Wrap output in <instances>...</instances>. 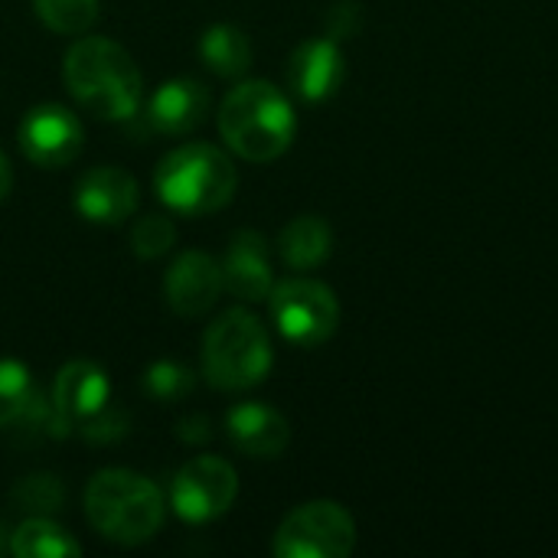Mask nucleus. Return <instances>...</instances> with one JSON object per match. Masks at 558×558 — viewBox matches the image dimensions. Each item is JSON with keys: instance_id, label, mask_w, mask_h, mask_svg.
I'll use <instances>...</instances> for the list:
<instances>
[{"instance_id": "nucleus-6", "label": "nucleus", "mask_w": 558, "mask_h": 558, "mask_svg": "<svg viewBox=\"0 0 558 558\" xmlns=\"http://www.w3.org/2000/svg\"><path fill=\"white\" fill-rule=\"evenodd\" d=\"M356 546V523L333 500H311L291 510L275 533L278 558H347Z\"/></svg>"}, {"instance_id": "nucleus-2", "label": "nucleus", "mask_w": 558, "mask_h": 558, "mask_svg": "<svg viewBox=\"0 0 558 558\" xmlns=\"http://www.w3.org/2000/svg\"><path fill=\"white\" fill-rule=\"evenodd\" d=\"M298 131L294 108L271 82H242L219 105V134L242 160L271 163L278 160Z\"/></svg>"}, {"instance_id": "nucleus-27", "label": "nucleus", "mask_w": 558, "mask_h": 558, "mask_svg": "<svg viewBox=\"0 0 558 558\" xmlns=\"http://www.w3.org/2000/svg\"><path fill=\"white\" fill-rule=\"evenodd\" d=\"M10 186H13V167H10L7 154L0 150V199H7Z\"/></svg>"}, {"instance_id": "nucleus-5", "label": "nucleus", "mask_w": 558, "mask_h": 558, "mask_svg": "<svg viewBox=\"0 0 558 558\" xmlns=\"http://www.w3.org/2000/svg\"><path fill=\"white\" fill-rule=\"evenodd\" d=\"M271 340L262 320L242 307L226 311L203 333V376L222 392L252 389L271 373Z\"/></svg>"}, {"instance_id": "nucleus-4", "label": "nucleus", "mask_w": 558, "mask_h": 558, "mask_svg": "<svg viewBox=\"0 0 558 558\" xmlns=\"http://www.w3.org/2000/svg\"><path fill=\"white\" fill-rule=\"evenodd\" d=\"M239 173L232 160L213 144H183L170 150L154 170L157 196L183 216H209L229 206Z\"/></svg>"}, {"instance_id": "nucleus-20", "label": "nucleus", "mask_w": 558, "mask_h": 558, "mask_svg": "<svg viewBox=\"0 0 558 558\" xmlns=\"http://www.w3.org/2000/svg\"><path fill=\"white\" fill-rule=\"evenodd\" d=\"M33 10L59 36H82L98 20V0H33Z\"/></svg>"}, {"instance_id": "nucleus-7", "label": "nucleus", "mask_w": 558, "mask_h": 558, "mask_svg": "<svg viewBox=\"0 0 558 558\" xmlns=\"http://www.w3.org/2000/svg\"><path fill=\"white\" fill-rule=\"evenodd\" d=\"M271 320L278 333L298 347H320L333 337L340 324L337 294L314 278H288L278 281L268 294Z\"/></svg>"}, {"instance_id": "nucleus-17", "label": "nucleus", "mask_w": 558, "mask_h": 558, "mask_svg": "<svg viewBox=\"0 0 558 558\" xmlns=\"http://www.w3.org/2000/svg\"><path fill=\"white\" fill-rule=\"evenodd\" d=\"M333 232L324 216H298L278 235V252L294 271H311L330 258Z\"/></svg>"}, {"instance_id": "nucleus-12", "label": "nucleus", "mask_w": 558, "mask_h": 558, "mask_svg": "<svg viewBox=\"0 0 558 558\" xmlns=\"http://www.w3.org/2000/svg\"><path fill=\"white\" fill-rule=\"evenodd\" d=\"M343 72H347L343 52L333 36L307 39L288 59V85L298 98L311 105L337 95V88L343 85Z\"/></svg>"}, {"instance_id": "nucleus-21", "label": "nucleus", "mask_w": 558, "mask_h": 558, "mask_svg": "<svg viewBox=\"0 0 558 558\" xmlns=\"http://www.w3.org/2000/svg\"><path fill=\"white\" fill-rule=\"evenodd\" d=\"M33 376L20 360H0V428L23 422L33 409Z\"/></svg>"}, {"instance_id": "nucleus-22", "label": "nucleus", "mask_w": 558, "mask_h": 558, "mask_svg": "<svg viewBox=\"0 0 558 558\" xmlns=\"http://www.w3.org/2000/svg\"><path fill=\"white\" fill-rule=\"evenodd\" d=\"M196 386V376L173 363V360H160V363H150L147 373H144V392L154 399V402H163V405H173L180 402L183 396H190Z\"/></svg>"}, {"instance_id": "nucleus-10", "label": "nucleus", "mask_w": 558, "mask_h": 558, "mask_svg": "<svg viewBox=\"0 0 558 558\" xmlns=\"http://www.w3.org/2000/svg\"><path fill=\"white\" fill-rule=\"evenodd\" d=\"M72 206L95 226H118L137 209V180L121 167H92L75 183Z\"/></svg>"}, {"instance_id": "nucleus-13", "label": "nucleus", "mask_w": 558, "mask_h": 558, "mask_svg": "<svg viewBox=\"0 0 558 558\" xmlns=\"http://www.w3.org/2000/svg\"><path fill=\"white\" fill-rule=\"evenodd\" d=\"M111 405V383L108 373L88 360H72L59 369L52 383V409L65 425H82L85 418L98 415Z\"/></svg>"}, {"instance_id": "nucleus-1", "label": "nucleus", "mask_w": 558, "mask_h": 558, "mask_svg": "<svg viewBox=\"0 0 558 558\" xmlns=\"http://www.w3.org/2000/svg\"><path fill=\"white\" fill-rule=\"evenodd\" d=\"M62 78L72 98L95 118L124 121L137 114L144 78L124 46L108 36H82L69 46Z\"/></svg>"}, {"instance_id": "nucleus-11", "label": "nucleus", "mask_w": 558, "mask_h": 558, "mask_svg": "<svg viewBox=\"0 0 558 558\" xmlns=\"http://www.w3.org/2000/svg\"><path fill=\"white\" fill-rule=\"evenodd\" d=\"M222 288V262H216L206 252H183L163 278L167 304L180 317H203L219 301Z\"/></svg>"}, {"instance_id": "nucleus-19", "label": "nucleus", "mask_w": 558, "mask_h": 558, "mask_svg": "<svg viewBox=\"0 0 558 558\" xmlns=\"http://www.w3.org/2000/svg\"><path fill=\"white\" fill-rule=\"evenodd\" d=\"M10 553L16 558H75L82 546L59 523L46 517H33L13 530Z\"/></svg>"}, {"instance_id": "nucleus-25", "label": "nucleus", "mask_w": 558, "mask_h": 558, "mask_svg": "<svg viewBox=\"0 0 558 558\" xmlns=\"http://www.w3.org/2000/svg\"><path fill=\"white\" fill-rule=\"evenodd\" d=\"M128 432V422H124V415L118 412V409H101L98 415H92V418H85L82 425H78V435L85 438V441H95V445H108V441H118L121 435Z\"/></svg>"}, {"instance_id": "nucleus-23", "label": "nucleus", "mask_w": 558, "mask_h": 558, "mask_svg": "<svg viewBox=\"0 0 558 558\" xmlns=\"http://www.w3.org/2000/svg\"><path fill=\"white\" fill-rule=\"evenodd\" d=\"M10 497H13V504H16L20 510L39 513V517L56 513V510H62V504H65V490H62L59 477H52V474L23 477V481L13 487Z\"/></svg>"}, {"instance_id": "nucleus-16", "label": "nucleus", "mask_w": 558, "mask_h": 558, "mask_svg": "<svg viewBox=\"0 0 558 558\" xmlns=\"http://www.w3.org/2000/svg\"><path fill=\"white\" fill-rule=\"evenodd\" d=\"M147 114L160 134H190L209 114V92L196 78H170L150 95Z\"/></svg>"}, {"instance_id": "nucleus-8", "label": "nucleus", "mask_w": 558, "mask_h": 558, "mask_svg": "<svg viewBox=\"0 0 558 558\" xmlns=\"http://www.w3.org/2000/svg\"><path fill=\"white\" fill-rule=\"evenodd\" d=\"M239 497V474L229 461L203 454L173 474L170 507L186 523H209L229 513Z\"/></svg>"}, {"instance_id": "nucleus-24", "label": "nucleus", "mask_w": 558, "mask_h": 558, "mask_svg": "<svg viewBox=\"0 0 558 558\" xmlns=\"http://www.w3.org/2000/svg\"><path fill=\"white\" fill-rule=\"evenodd\" d=\"M173 242H177V226H173V219L157 216V213L137 219L134 229H131V252H134L137 258H147V262L167 255Z\"/></svg>"}, {"instance_id": "nucleus-18", "label": "nucleus", "mask_w": 558, "mask_h": 558, "mask_svg": "<svg viewBox=\"0 0 558 558\" xmlns=\"http://www.w3.org/2000/svg\"><path fill=\"white\" fill-rule=\"evenodd\" d=\"M199 56L203 62L222 75V78H239L248 72L252 65V43L239 26L229 23H216L199 36Z\"/></svg>"}, {"instance_id": "nucleus-3", "label": "nucleus", "mask_w": 558, "mask_h": 558, "mask_svg": "<svg viewBox=\"0 0 558 558\" xmlns=\"http://www.w3.org/2000/svg\"><path fill=\"white\" fill-rule=\"evenodd\" d=\"M85 517L105 539L141 546L163 526V497L134 471H98L85 487Z\"/></svg>"}, {"instance_id": "nucleus-15", "label": "nucleus", "mask_w": 558, "mask_h": 558, "mask_svg": "<svg viewBox=\"0 0 558 558\" xmlns=\"http://www.w3.org/2000/svg\"><path fill=\"white\" fill-rule=\"evenodd\" d=\"M222 278H226V288L255 304V301H268L271 288H275V278H271V258H268V242L265 235L245 229L239 235H232L229 242V252L222 258Z\"/></svg>"}, {"instance_id": "nucleus-9", "label": "nucleus", "mask_w": 558, "mask_h": 558, "mask_svg": "<svg viewBox=\"0 0 558 558\" xmlns=\"http://www.w3.org/2000/svg\"><path fill=\"white\" fill-rule=\"evenodd\" d=\"M82 124L78 118L62 108V105H39L33 111H26V118L20 121L16 141L20 150L26 154L29 163L43 167V170H59L65 163H72L82 150Z\"/></svg>"}, {"instance_id": "nucleus-14", "label": "nucleus", "mask_w": 558, "mask_h": 558, "mask_svg": "<svg viewBox=\"0 0 558 558\" xmlns=\"http://www.w3.org/2000/svg\"><path fill=\"white\" fill-rule=\"evenodd\" d=\"M226 432H229V441L242 454L262 458V461L278 458L291 441L288 418L281 412H275L271 405H262V402H239L235 409H229Z\"/></svg>"}, {"instance_id": "nucleus-26", "label": "nucleus", "mask_w": 558, "mask_h": 558, "mask_svg": "<svg viewBox=\"0 0 558 558\" xmlns=\"http://www.w3.org/2000/svg\"><path fill=\"white\" fill-rule=\"evenodd\" d=\"M177 438H183L190 445H203V441L213 438V428H209V422L203 415H190V418H183L177 425Z\"/></svg>"}]
</instances>
